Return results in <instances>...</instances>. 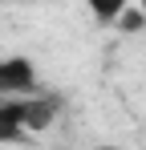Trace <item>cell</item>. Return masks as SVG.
I'll return each instance as SVG.
<instances>
[{"instance_id":"1","label":"cell","mask_w":146,"mask_h":150,"mask_svg":"<svg viewBox=\"0 0 146 150\" xmlns=\"http://www.w3.org/2000/svg\"><path fill=\"white\" fill-rule=\"evenodd\" d=\"M61 110V98H4L0 101V146L8 142H24L33 130H45L53 114Z\"/></svg>"},{"instance_id":"2","label":"cell","mask_w":146,"mask_h":150,"mask_svg":"<svg viewBox=\"0 0 146 150\" xmlns=\"http://www.w3.org/2000/svg\"><path fill=\"white\" fill-rule=\"evenodd\" d=\"M37 89V69L28 57H0V101L4 98H24Z\"/></svg>"},{"instance_id":"3","label":"cell","mask_w":146,"mask_h":150,"mask_svg":"<svg viewBox=\"0 0 146 150\" xmlns=\"http://www.w3.org/2000/svg\"><path fill=\"white\" fill-rule=\"evenodd\" d=\"M94 150H126V146H94Z\"/></svg>"}]
</instances>
